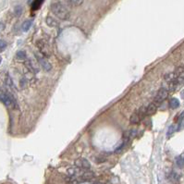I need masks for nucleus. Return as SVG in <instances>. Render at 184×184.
Segmentation results:
<instances>
[{"mask_svg": "<svg viewBox=\"0 0 184 184\" xmlns=\"http://www.w3.org/2000/svg\"><path fill=\"white\" fill-rule=\"evenodd\" d=\"M50 9H51L52 13H53L57 18L60 19V20H68L70 17L69 9L64 5H62L61 3H58V2L53 3L50 7Z\"/></svg>", "mask_w": 184, "mask_h": 184, "instance_id": "obj_1", "label": "nucleus"}, {"mask_svg": "<svg viewBox=\"0 0 184 184\" xmlns=\"http://www.w3.org/2000/svg\"><path fill=\"white\" fill-rule=\"evenodd\" d=\"M0 101H1L5 104V106L8 107V108H10V107L16 108L17 107V103H16L15 99L13 98V97H11L8 94L3 93V94L0 95Z\"/></svg>", "mask_w": 184, "mask_h": 184, "instance_id": "obj_2", "label": "nucleus"}, {"mask_svg": "<svg viewBox=\"0 0 184 184\" xmlns=\"http://www.w3.org/2000/svg\"><path fill=\"white\" fill-rule=\"evenodd\" d=\"M35 56H36V59L38 60L39 64L42 66V68L45 70V71H50L52 70V65L50 64V62L45 58L43 57V55L41 54H38V53H35Z\"/></svg>", "mask_w": 184, "mask_h": 184, "instance_id": "obj_3", "label": "nucleus"}, {"mask_svg": "<svg viewBox=\"0 0 184 184\" xmlns=\"http://www.w3.org/2000/svg\"><path fill=\"white\" fill-rule=\"evenodd\" d=\"M168 95V90H167L166 88H161L158 92H157V94L154 97V104H161L164 100L167 99Z\"/></svg>", "mask_w": 184, "mask_h": 184, "instance_id": "obj_4", "label": "nucleus"}, {"mask_svg": "<svg viewBox=\"0 0 184 184\" xmlns=\"http://www.w3.org/2000/svg\"><path fill=\"white\" fill-rule=\"evenodd\" d=\"M75 166L79 169H84V170H89L91 168V164L90 162L85 159V158H78L74 162Z\"/></svg>", "mask_w": 184, "mask_h": 184, "instance_id": "obj_5", "label": "nucleus"}, {"mask_svg": "<svg viewBox=\"0 0 184 184\" xmlns=\"http://www.w3.org/2000/svg\"><path fill=\"white\" fill-rule=\"evenodd\" d=\"M142 117L139 114V112L136 111V112H134L133 115L130 116V117H129V122H130L131 124H137V123H139V122L141 121Z\"/></svg>", "mask_w": 184, "mask_h": 184, "instance_id": "obj_6", "label": "nucleus"}, {"mask_svg": "<svg viewBox=\"0 0 184 184\" xmlns=\"http://www.w3.org/2000/svg\"><path fill=\"white\" fill-rule=\"evenodd\" d=\"M32 25H33V21H32L31 20H25V21L22 23V25H21V30H22V32H24V33L28 32V31L31 29Z\"/></svg>", "mask_w": 184, "mask_h": 184, "instance_id": "obj_7", "label": "nucleus"}, {"mask_svg": "<svg viewBox=\"0 0 184 184\" xmlns=\"http://www.w3.org/2000/svg\"><path fill=\"white\" fill-rule=\"evenodd\" d=\"M45 21H46V24L49 26V27L56 28V27H58V22L54 18H52V17H49V16H48V17L46 18Z\"/></svg>", "mask_w": 184, "mask_h": 184, "instance_id": "obj_8", "label": "nucleus"}, {"mask_svg": "<svg viewBox=\"0 0 184 184\" xmlns=\"http://www.w3.org/2000/svg\"><path fill=\"white\" fill-rule=\"evenodd\" d=\"M156 111V104L154 103H151L149 106L146 108V112L145 115H153Z\"/></svg>", "mask_w": 184, "mask_h": 184, "instance_id": "obj_9", "label": "nucleus"}, {"mask_svg": "<svg viewBox=\"0 0 184 184\" xmlns=\"http://www.w3.org/2000/svg\"><path fill=\"white\" fill-rule=\"evenodd\" d=\"M169 107L172 109H176L179 107V101L177 98H172L169 101Z\"/></svg>", "mask_w": 184, "mask_h": 184, "instance_id": "obj_10", "label": "nucleus"}, {"mask_svg": "<svg viewBox=\"0 0 184 184\" xmlns=\"http://www.w3.org/2000/svg\"><path fill=\"white\" fill-rule=\"evenodd\" d=\"M16 58L19 59V60H23L26 58V53L24 51L20 50V51H18L17 54H16Z\"/></svg>", "mask_w": 184, "mask_h": 184, "instance_id": "obj_11", "label": "nucleus"}, {"mask_svg": "<svg viewBox=\"0 0 184 184\" xmlns=\"http://www.w3.org/2000/svg\"><path fill=\"white\" fill-rule=\"evenodd\" d=\"M69 3L71 4L74 7H78V6H81L83 3V0H68Z\"/></svg>", "mask_w": 184, "mask_h": 184, "instance_id": "obj_12", "label": "nucleus"}, {"mask_svg": "<svg viewBox=\"0 0 184 184\" xmlns=\"http://www.w3.org/2000/svg\"><path fill=\"white\" fill-rule=\"evenodd\" d=\"M176 164H177V166L179 167H183V166H184V159L182 158L181 156H178L177 158H176Z\"/></svg>", "mask_w": 184, "mask_h": 184, "instance_id": "obj_13", "label": "nucleus"}, {"mask_svg": "<svg viewBox=\"0 0 184 184\" xmlns=\"http://www.w3.org/2000/svg\"><path fill=\"white\" fill-rule=\"evenodd\" d=\"M20 86L21 89H24L26 86H27V79H26L25 77H22L20 79Z\"/></svg>", "mask_w": 184, "mask_h": 184, "instance_id": "obj_14", "label": "nucleus"}, {"mask_svg": "<svg viewBox=\"0 0 184 184\" xmlns=\"http://www.w3.org/2000/svg\"><path fill=\"white\" fill-rule=\"evenodd\" d=\"M21 13H22V8L20 6H17L15 8V15L17 17H19V16L21 15Z\"/></svg>", "mask_w": 184, "mask_h": 184, "instance_id": "obj_15", "label": "nucleus"}, {"mask_svg": "<svg viewBox=\"0 0 184 184\" xmlns=\"http://www.w3.org/2000/svg\"><path fill=\"white\" fill-rule=\"evenodd\" d=\"M174 130H175V127L172 125V126H170L168 128V130H167V136L169 137V136H171V134L174 133Z\"/></svg>", "mask_w": 184, "mask_h": 184, "instance_id": "obj_16", "label": "nucleus"}, {"mask_svg": "<svg viewBox=\"0 0 184 184\" xmlns=\"http://www.w3.org/2000/svg\"><path fill=\"white\" fill-rule=\"evenodd\" d=\"M7 47V43L3 40H0V51H3Z\"/></svg>", "mask_w": 184, "mask_h": 184, "instance_id": "obj_17", "label": "nucleus"}, {"mask_svg": "<svg viewBox=\"0 0 184 184\" xmlns=\"http://www.w3.org/2000/svg\"><path fill=\"white\" fill-rule=\"evenodd\" d=\"M170 178H171V179H172V180H174V181L179 180V175H178L177 173H174V172L171 174V176H170Z\"/></svg>", "mask_w": 184, "mask_h": 184, "instance_id": "obj_18", "label": "nucleus"}, {"mask_svg": "<svg viewBox=\"0 0 184 184\" xmlns=\"http://www.w3.org/2000/svg\"><path fill=\"white\" fill-rule=\"evenodd\" d=\"M1 62H2V58L0 57V64H1Z\"/></svg>", "mask_w": 184, "mask_h": 184, "instance_id": "obj_19", "label": "nucleus"}]
</instances>
